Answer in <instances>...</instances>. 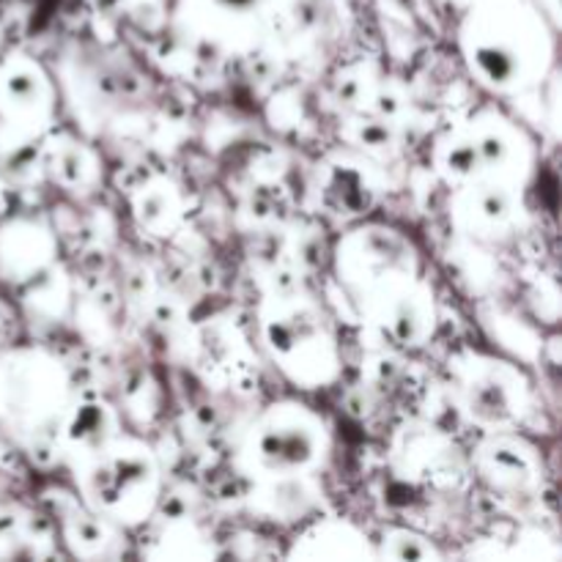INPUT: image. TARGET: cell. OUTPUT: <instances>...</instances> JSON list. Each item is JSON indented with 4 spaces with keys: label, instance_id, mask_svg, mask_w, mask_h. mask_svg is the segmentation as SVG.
<instances>
[{
    "label": "cell",
    "instance_id": "1",
    "mask_svg": "<svg viewBox=\"0 0 562 562\" xmlns=\"http://www.w3.org/2000/svg\"><path fill=\"white\" fill-rule=\"evenodd\" d=\"M335 294L355 322L393 349L417 351L439 329L431 267L406 231L382 220H357L329 252Z\"/></svg>",
    "mask_w": 562,
    "mask_h": 562
},
{
    "label": "cell",
    "instance_id": "2",
    "mask_svg": "<svg viewBox=\"0 0 562 562\" xmlns=\"http://www.w3.org/2000/svg\"><path fill=\"white\" fill-rule=\"evenodd\" d=\"M467 75L492 97H536L558 69V27L532 0H475L459 25Z\"/></svg>",
    "mask_w": 562,
    "mask_h": 562
},
{
    "label": "cell",
    "instance_id": "3",
    "mask_svg": "<svg viewBox=\"0 0 562 562\" xmlns=\"http://www.w3.org/2000/svg\"><path fill=\"white\" fill-rule=\"evenodd\" d=\"M256 340L274 371L296 390H327L344 376L335 313L300 278L263 285L256 305Z\"/></svg>",
    "mask_w": 562,
    "mask_h": 562
},
{
    "label": "cell",
    "instance_id": "4",
    "mask_svg": "<svg viewBox=\"0 0 562 562\" xmlns=\"http://www.w3.org/2000/svg\"><path fill=\"white\" fill-rule=\"evenodd\" d=\"M75 371L49 346H16L0 355V437L31 464L60 467L58 431L77 395Z\"/></svg>",
    "mask_w": 562,
    "mask_h": 562
},
{
    "label": "cell",
    "instance_id": "5",
    "mask_svg": "<svg viewBox=\"0 0 562 562\" xmlns=\"http://www.w3.org/2000/svg\"><path fill=\"white\" fill-rule=\"evenodd\" d=\"M538 162L536 135L497 102L481 104L448 124L431 143V170L450 190L483 179L530 190Z\"/></svg>",
    "mask_w": 562,
    "mask_h": 562
},
{
    "label": "cell",
    "instance_id": "6",
    "mask_svg": "<svg viewBox=\"0 0 562 562\" xmlns=\"http://www.w3.org/2000/svg\"><path fill=\"white\" fill-rule=\"evenodd\" d=\"M333 448V426L316 406L302 398H278L236 428L231 467L245 483L322 475Z\"/></svg>",
    "mask_w": 562,
    "mask_h": 562
},
{
    "label": "cell",
    "instance_id": "7",
    "mask_svg": "<svg viewBox=\"0 0 562 562\" xmlns=\"http://www.w3.org/2000/svg\"><path fill=\"white\" fill-rule=\"evenodd\" d=\"M69 475L77 497L126 532L143 530L165 494L159 453L126 428L91 459L71 467Z\"/></svg>",
    "mask_w": 562,
    "mask_h": 562
},
{
    "label": "cell",
    "instance_id": "8",
    "mask_svg": "<svg viewBox=\"0 0 562 562\" xmlns=\"http://www.w3.org/2000/svg\"><path fill=\"white\" fill-rule=\"evenodd\" d=\"M445 393L456 417L477 434L519 431L536 412V382L527 366L475 346L448 357Z\"/></svg>",
    "mask_w": 562,
    "mask_h": 562
},
{
    "label": "cell",
    "instance_id": "9",
    "mask_svg": "<svg viewBox=\"0 0 562 562\" xmlns=\"http://www.w3.org/2000/svg\"><path fill=\"white\" fill-rule=\"evenodd\" d=\"M470 459V475L514 516L530 519L543 510L547 459L532 439L519 431L481 434Z\"/></svg>",
    "mask_w": 562,
    "mask_h": 562
},
{
    "label": "cell",
    "instance_id": "10",
    "mask_svg": "<svg viewBox=\"0 0 562 562\" xmlns=\"http://www.w3.org/2000/svg\"><path fill=\"white\" fill-rule=\"evenodd\" d=\"M58 121V82L31 53L14 49L0 64V126L11 135L9 159L33 154Z\"/></svg>",
    "mask_w": 562,
    "mask_h": 562
},
{
    "label": "cell",
    "instance_id": "11",
    "mask_svg": "<svg viewBox=\"0 0 562 562\" xmlns=\"http://www.w3.org/2000/svg\"><path fill=\"white\" fill-rule=\"evenodd\" d=\"M521 187L505 181H470L448 195L450 228L459 239L481 247H503L530 228V203Z\"/></svg>",
    "mask_w": 562,
    "mask_h": 562
},
{
    "label": "cell",
    "instance_id": "12",
    "mask_svg": "<svg viewBox=\"0 0 562 562\" xmlns=\"http://www.w3.org/2000/svg\"><path fill=\"white\" fill-rule=\"evenodd\" d=\"M390 472L398 481L426 488H456L470 477V459L445 428L409 420L390 439Z\"/></svg>",
    "mask_w": 562,
    "mask_h": 562
},
{
    "label": "cell",
    "instance_id": "13",
    "mask_svg": "<svg viewBox=\"0 0 562 562\" xmlns=\"http://www.w3.org/2000/svg\"><path fill=\"white\" fill-rule=\"evenodd\" d=\"M313 190L318 195V206L329 217L357 223V220H366L371 209L382 201L387 179H384L382 165L355 148L340 146L318 162Z\"/></svg>",
    "mask_w": 562,
    "mask_h": 562
},
{
    "label": "cell",
    "instance_id": "14",
    "mask_svg": "<svg viewBox=\"0 0 562 562\" xmlns=\"http://www.w3.org/2000/svg\"><path fill=\"white\" fill-rule=\"evenodd\" d=\"M42 497L66 558L102 562L124 560L130 554V532L88 508L75 488L49 486Z\"/></svg>",
    "mask_w": 562,
    "mask_h": 562
},
{
    "label": "cell",
    "instance_id": "15",
    "mask_svg": "<svg viewBox=\"0 0 562 562\" xmlns=\"http://www.w3.org/2000/svg\"><path fill=\"white\" fill-rule=\"evenodd\" d=\"M124 431V412L104 395L77 390L58 431V459L66 472L113 442Z\"/></svg>",
    "mask_w": 562,
    "mask_h": 562
},
{
    "label": "cell",
    "instance_id": "16",
    "mask_svg": "<svg viewBox=\"0 0 562 562\" xmlns=\"http://www.w3.org/2000/svg\"><path fill=\"white\" fill-rule=\"evenodd\" d=\"M38 168L49 184L71 198H88L102 187L104 162L97 146L69 130H49L38 143Z\"/></svg>",
    "mask_w": 562,
    "mask_h": 562
},
{
    "label": "cell",
    "instance_id": "17",
    "mask_svg": "<svg viewBox=\"0 0 562 562\" xmlns=\"http://www.w3.org/2000/svg\"><path fill=\"white\" fill-rule=\"evenodd\" d=\"M245 505L256 519L294 527L327 510V492L322 475L247 483Z\"/></svg>",
    "mask_w": 562,
    "mask_h": 562
},
{
    "label": "cell",
    "instance_id": "18",
    "mask_svg": "<svg viewBox=\"0 0 562 562\" xmlns=\"http://www.w3.org/2000/svg\"><path fill=\"white\" fill-rule=\"evenodd\" d=\"M289 560H376L373 538L357 521L335 514L307 519L285 549Z\"/></svg>",
    "mask_w": 562,
    "mask_h": 562
},
{
    "label": "cell",
    "instance_id": "19",
    "mask_svg": "<svg viewBox=\"0 0 562 562\" xmlns=\"http://www.w3.org/2000/svg\"><path fill=\"white\" fill-rule=\"evenodd\" d=\"M60 241L49 220L16 217L0 239V267L14 283H31L58 263Z\"/></svg>",
    "mask_w": 562,
    "mask_h": 562
},
{
    "label": "cell",
    "instance_id": "20",
    "mask_svg": "<svg viewBox=\"0 0 562 562\" xmlns=\"http://www.w3.org/2000/svg\"><path fill=\"white\" fill-rule=\"evenodd\" d=\"M184 187L168 173H148L130 190L132 223L151 239H173L187 223Z\"/></svg>",
    "mask_w": 562,
    "mask_h": 562
},
{
    "label": "cell",
    "instance_id": "21",
    "mask_svg": "<svg viewBox=\"0 0 562 562\" xmlns=\"http://www.w3.org/2000/svg\"><path fill=\"white\" fill-rule=\"evenodd\" d=\"M55 525L42 510L20 503H0V560L60 558Z\"/></svg>",
    "mask_w": 562,
    "mask_h": 562
},
{
    "label": "cell",
    "instance_id": "22",
    "mask_svg": "<svg viewBox=\"0 0 562 562\" xmlns=\"http://www.w3.org/2000/svg\"><path fill=\"white\" fill-rule=\"evenodd\" d=\"M477 318L494 346H499L505 357L521 362V366H536L547 357V338L530 318L519 316L510 307L497 305L494 300H483L477 305Z\"/></svg>",
    "mask_w": 562,
    "mask_h": 562
},
{
    "label": "cell",
    "instance_id": "23",
    "mask_svg": "<svg viewBox=\"0 0 562 562\" xmlns=\"http://www.w3.org/2000/svg\"><path fill=\"white\" fill-rule=\"evenodd\" d=\"M143 530L148 532L151 547L143 549L146 558H173V560H209L220 558L214 547V536L203 527L195 514H176L162 519L154 516Z\"/></svg>",
    "mask_w": 562,
    "mask_h": 562
},
{
    "label": "cell",
    "instance_id": "24",
    "mask_svg": "<svg viewBox=\"0 0 562 562\" xmlns=\"http://www.w3.org/2000/svg\"><path fill=\"white\" fill-rule=\"evenodd\" d=\"M340 137H344V146L366 154L368 159L379 162L382 168H387V162H395L401 151H404V146H401V126L371 113V110L349 113V119L340 126Z\"/></svg>",
    "mask_w": 562,
    "mask_h": 562
},
{
    "label": "cell",
    "instance_id": "25",
    "mask_svg": "<svg viewBox=\"0 0 562 562\" xmlns=\"http://www.w3.org/2000/svg\"><path fill=\"white\" fill-rule=\"evenodd\" d=\"M25 307L31 318L47 324V327H58L71 316V311H75V283H71V274L66 272L64 263L58 261L27 283Z\"/></svg>",
    "mask_w": 562,
    "mask_h": 562
},
{
    "label": "cell",
    "instance_id": "26",
    "mask_svg": "<svg viewBox=\"0 0 562 562\" xmlns=\"http://www.w3.org/2000/svg\"><path fill=\"white\" fill-rule=\"evenodd\" d=\"M373 552H376V560H404V562L406 560L431 562V560L448 558L431 536L404 525L382 527L379 536L373 538Z\"/></svg>",
    "mask_w": 562,
    "mask_h": 562
},
{
    "label": "cell",
    "instance_id": "27",
    "mask_svg": "<svg viewBox=\"0 0 562 562\" xmlns=\"http://www.w3.org/2000/svg\"><path fill=\"white\" fill-rule=\"evenodd\" d=\"M379 82H382V75L376 66L360 60V64L346 66L335 86H338V97L346 99L349 113H362V110H371Z\"/></svg>",
    "mask_w": 562,
    "mask_h": 562
},
{
    "label": "cell",
    "instance_id": "28",
    "mask_svg": "<svg viewBox=\"0 0 562 562\" xmlns=\"http://www.w3.org/2000/svg\"><path fill=\"white\" fill-rule=\"evenodd\" d=\"M527 305L532 307L536 318L543 324H558L560 318V289L552 274H538L532 285L527 289Z\"/></svg>",
    "mask_w": 562,
    "mask_h": 562
},
{
    "label": "cell",
    "instance_id": "29",
    "mask_svg": "<svg viewBox=\"0 0 562 562\" xmlns=\"http://www.w3.org/2000/svg\"><path fill=\"white\" fill-rule=\"evenodd\" d=\"M470 3H475V0H459V5H464V9H467V5H470Z\"/></svg>",
    "mask_w": 562,
    "mask_h": 562
}]
</instances>
